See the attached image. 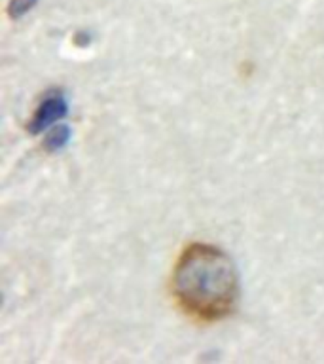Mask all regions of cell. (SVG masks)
<instances>
[{"label":"cell","instance_id":"6da1fadb","mask_svg":"<svg viewBox=\"0 0 324 364\" xmlns=\"http://www.w3.org/2000/svg\"><path fill=\"white\" fill-rule=\"evenodd\" d=\"M171 294L188 317L205 323L220 321L237 304V269L218 247L193 243L182 250L173 267Z\"/></svg>","mask_w":324,"mask_h":364}]
</instances>
